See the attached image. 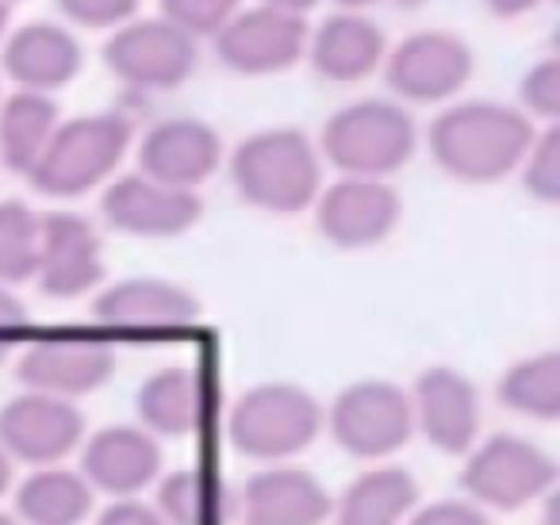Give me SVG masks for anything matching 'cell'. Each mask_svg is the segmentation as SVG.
Wrapping results in <instances>:
<instances>
[{
	"label": "cell",
	"instance_id": "obj_13",
	"mask_svg": "<svg viewBox=\"0 0 560 525\" xmlns=\"http://www.w3.org/2000/svg\"><path fill=\"white\" fill-rule=\"evenodd\" d=\"M16 376L27 392L73 402L116 376V349L96 338H43L24 349Z\"/></svg>",
	"mask_w": 560,
	"mask_h": 525
},
{
	"label": "cell",
	"instance_id": "obj_3",
	"mask_svg": "<svg viewBox=\"0 0 560 525\" xmlns=\"http://www.w3.org/2000/svg\"><path fill=\"white\" fill-rule=\"evenodd\" d=\"M131 119L119 112H93V116L58 124L27 180L35 192L50 196V200H78V196L101 188L119 170V162L131 150Z\"/></svg>",
	"mask_w": 560,
	"mask_h": 525
},
{
	"label": "cell",
	"instance_id": "obj_42",
	"mask_svg": "<svg viewBox=\"0 0 560 525\" xmlns=\"http://www.w3.org/2000/svg\"><path fill=\"white\" fill-rule=\"evenodd\" d=\"M9 349H12V341L4 338V334H0V361H4V357H9Z\"/></svg>",
	"mask_w": 560,
	"mask_h": 525
},
{
	"label": "cell",
	"instance_id": "obj_41",
	"mask_svg": "<svg viewBox=\"0 0 560 525\" xmlns=\"http://www.w3.org/2000/svg\"><path fill=\"white\" fill-rule=\"evenodd\" d=\"M9 20H12V4L0 0V43H4V35H9Z\"/></svg>",
	"mask_w": 560,
	"mask_h": 525
},
{
	"label": "cell",
	"instance_id": "obj_2",
	"mask_svg": "<svg viewBox=\"0 0 560 525\" xmlns=\"http://www.w3.org/2000/svg\"><path fill=\"white\" fill-rule=\"evenodd\" d=\"M231 180L249 208L300 215L323 192L319 147L300 127H265L231 154Z\"/></svg>",
	"mask_w": 560,
	"mask_h": 525
},
{
	"label": "cell",
	"instance_id": "obj_21",
	"mask_svg": "<svg viewBox=\"0 0 560 525\" xmlns=\"http://www.w3.org/2000/svg\"><path fill=\"white\" fill-rule=\"evenodd\" d=\"M335 510L327 487L304 468H261L238 499L242 525H323Z\"/></svg>",
	"mask_w": 560,
	"mask_h": 525
},
{
	"label": "cell",
	"instance_id": "obj_5",
	"mask_svg": "<svg viewBox=\"0 0 560 525\" xmlns=\"http://www.w3.org/2000/svg\"><path fill=\"white\" fill-rule=\"evenodd\" d=\"M323 430V407L296 384H257L231 407V445L249 460H289Z\"/></svg>",
	"mask_w": 560,
	"mask_h": 525
},
{
	"label": "cell",
	"instance_id": "obj_7",
	"mask_svg": "<svg viewBox=\"0 0 560 525\" xmlns=\"http://www.w3.org/2000/svg\"><path fill=\"white\" fill-rule=\"evenodd\" d=\"M330 438L358 460H381L411 441V395L392 380H358L330 402Z\"/></svg>",
	"mask_w": 560,
	"mask_h": 525
},
{
	"label": "cell",
	"instance_id": "obj_26",
	"mask_svg": "<svg viewBox=\"0 0 560 525\" xmlns=\"http://www.w3.org/2000/svg\"><path fill=\"white\" fill-rule=\"evenodd\" d=\"M16 510L27 525H81L93 510V487L81 471L70 468H35L20 483Z\"/></svg>",
	"mask_w": 560,
	"mask_h": 525
},
{
	"label": "cell",
	"instance_id": "obj_8",
	"mask_svg": "<svg viewBox=\"0 0 560 525\" xmlns=\"http://www.w3.org/2000/svg\"><path fill=\"white\" fill-rule=\"evenodd\" d=\"M108 70L139 93H170L180 89L200 66V47L192 35L173 27L170 20H131L116 27L104 47Z\"/></svg>",
	"mask_w": 560,
	"mask_h": 525
},
{
	"label": "cell",
	"instance_id": "obj_9",
	"mask_svg": "<svg viewBox=\"0 0 560 525\" xmlns=\"http://www.w3.org/2000/svg\"><path fill=\"white\" fill-rule=\"evenodd\" d=\"M472 47L453 32H415L384 58V78L407 104L453 101L472 81Z\"/></svg>",
	"mask_w": 560,
	"mask_h": 525
},
{
	"label": "cell",
	"instance_id": "obj_36",
	"mask_svg": "<svg viewBox=\"0 0 560 525\" xmlns=\"http://www.w3.org/2000/svg\"><path fill=\"white\" fill-rule=\"evenodd\" d=\"M27 323V307L9 284H0V334H12L16 326Z\"/></svg>",
	"mask_w": 560,
	"mask_h": 525
},
{
	"label": "cell",
	"instance_id": "obj_17",
	"mask_svg": "<svg viewBox=\"0 0 560 525\" xmlns=\"http://www.w3.org/2000/svg\"><path fill=\"white\" fill-rule=\"evenodd\" d=\"M93 318L112 330L135 334H170L188 330L200 318V300L188 288L158 277H131L108 284L93 300Z\"/></svg>",
	"mask_w": 560,
	"mask_h": 525
},
{
	"label": "cell",
	"instance_id": "obj_14",
	"mask_svg": "<svg viewBox=\"0 0 560 525\" xmlns=\"http://www.w3.org/2000/svg\"><path fill=\"white\" fill-rule=\"evenodd\" d=\"M39 292L50 300H78L101 288L104 280V249L101 234L85 215L73 211H50L39 219Z\"/></svg>",
	"mask_w": 560,
	"mask_h": 525
},
{
	"label": "cell",
	"instance_id": "obj_27",
	"mask_svg": "<svg viewBox=\"0 0 560 525\" xmlns=\"http://www.w3.org/2000/svg\"><path fill=\"white\" fill-rule=\"evenodd\" d=\"M499 399L511 410L552 422L560 418V353L545 349L526 361L511 364L499 380Z\"/></svg>",
	"mask_w": 560,
	"mask_h": 525
},
{
	"label": "cell",
	"instance_id": "obj_38",
	"mask_svg": "<svg viewBox=\"0 0 560 525\" xmlns=\"http://www.w3.org/2000/svg\"><path fill=\"white\" fill-rule=\"evenodd\" d=\"M265 9H277V12H289V16H304L319 4V0H261Z\"/></svg>",
	"mask_w": 560,
	"mask_h": 525
},
{
	"label": "cell",
	"instance_id": "obj_19",
	"mask_svg": "<svg viewBox=\"0 0 560 525\" xmlns=\"http://www.w3.org/2000/svg\"><path fill=\"white\" fill-rule=\"evenodd\" d=\"M0 66L16 81V89L50 96L78 78L85 66V50L70 27L39 20V24H24L12 35H4Z\"/></svg>",
	"mask_w": 560,
	"mask_h": 525
},
{
	"label": "cell",
	"instance_id": "obj_18",
	"mask_svg": "<svg viewBox=\"0 0 560 525\" xmlns=\"http://www.w3.org/2000/svg\"><path fill=\"white\" fill-rule=\"evenodd\" d=\"M415 425L445 456H465L480 433V395L476 384L457 369L434 364L419 376L411 395Z\"/></svg>",
	"mask_w": 560,
	"mask_h": 525
},
{
	"label": "cell",
	"instance_id": "obj_43",
	"mask_svg": "<svg viewBox=\"0 0 560 525\" xmlns=\"http://www.w3.org/2000/svg\"><path fill=\"white\" fill-rule=\"evenodd\" d=\"M0 525H20L16 517H9V514H0Z\"/></svg>",
	"mask_w": 560,
	"mask_h": 525
},
{
	"label": "cell",
	"instance_id": "obj_24",
	"mask_svg": "<svg viewBox=\"0 0 560 525\" xmlns=\"http://www.w3.org/2000/svg\"><path fill=\"white\" fill-rule=\"evenodd\" d=\"M419 502V483L407 468H369L346 487L335 514V525H404Z\"/></svg>",
	"mask_w": 560,
	"mask_h": 525
},
{
	"label": "cell",
	"instance_id": "obj_33",
	"mask_svg": "<svg viewBox=\"0 0 560 525\" xmlns=\"http://www.w3.org/2000/svg\"><path fill=\"white\" fill-rule=\"evenodd\" d=\"M70 24L93 27V32H116V27L131 24L142 0H55Z\"/></svg>",
	"mask_w": 560,
	"mask_h": 525
},
{
	"label": "cell",
	"instance_id": "obj_32",
	"mask_svg": "<svg viewBox=\"0 0 560 525\" xmlns=\"http://www.w3.org/2000/svg\"><path fill=\"white\" fill-rule=\"evenodd\" d=\"M518 101L529 119H557L560 116V62L557 58H541L522 73Z\"/></svg>",
	"mask_w": 560,
	"mask_h": 525
},
{
	"label": "cell",
	"instance_id": "obj_28",
	"mask_svg": "<svg viewBox=\"0 0 560 525\" xmlns=\"http://www.w3.org/2000/svg\"><path fill=\"white\" fill-rule=\"evenodd\" d=\"M154 510L165 525H215L226 510V487L200 468H177L158 483Z\"/></svg>",
	"mask_w": 560,
	"mask_h": 525
},
{
	"label": "cell",
	"instance_id": "obj_16",
	"mask_svg": "<svg viewBox=\"0 0 560 525\" xmlns=\"http://www.w3.org/2000/svg\"><path fill=\"white\" fill-rule=\"evenodd\" d=\"M101 208L104 219L131 238H177L192 231L203 215V200L196 192L158 185L142 173L112 180Z\"/></svg>",
	"mask_w": 560,
	"mask_h": 525
},
{
	"label": "cell",
	"instance_id": "obj_6",
	"mask_svg": "<svg viewBox=\"0 0 560 525\" xmlns=\"http://www.w3.org/2000/svg\"><path fill=\"white\" fill-rule=\"evenodd\" d=\"M557 483V464L541 445L514 433H495L483 445L468 448V464L460 471V487L472 506L488 510H522L537 502Z\"/></svg>",
	"mask_w": 560,
	"mask_h": 525
},
{
	"label": "cell",
	"instance_id": "obj_40",
	"mask_svg": "<svg viewBox=\"0 0 560 525\" xmlns=\"http://www.w3.org/2000/svg\"><path fill=\"white\" fill-rule=\"evenodd\" d=\"M335 4L342 12H365V9H373V4H384V0H335Z\"/></svg>",
	"mask_w": 560,
	"mask_h": 525
},
{
	"label": "cell",
	"instance_id": "obj_35",
	"mask_svg": "<svg viewBox=\"0 0 560 525\" xmlns=\"http://www.w3.org/2000/svg\"><path fill=\"white\" fill-rule=\"evenodd\" d=\"M96 525H165V522H162V514H158L154 506H147V502L116 499L108 510H104Z\"/></svg>",
	"mask_w": 560,
	"mask_h": 525
},
{
	"label": "cell",
	"instance_id": "obj_11",
	"mask_svg": "<svg viewBox=\"0 0 560 525\" xmlns=\"http://www.w3.org/2000/svg\"><path fill=\"white\" fill-rule=\"evenodd\" d=\"M404 215V200L388 180L342 177L323 188L315 200L319 234L338 249H369L381 246Z\"/></svg>",
	"mask_w": 560,
	"mask_h": 525
},
{
	"label": "cell",
	"instance_id": "obj_12",
	"mask_svg": "<svg viewBox=\"0 0 560 525\" xmlns=\"http://www.w3.org/2000/svg\"><path fill=\"white\" fill-rule=\"evenodd\" d=\"M85 438V415L55 395L24 392L0 410V448L12 460L50 468Z\"/></svg>",
	"mask_w": 560,
	"mask_h": 525
},
{
	"label": "cell",
	"instance_id": "obj_15",
	"mask_svg": "<svg viewBox=\"0 0 560 525\" xmlns=\"http://www.w3.org/2000/svg\"><path fill=\"white\" fill-rule=\"evenodd\" d=\"M139 165H142V177L158 180V185L196 192L223 165V139L203 119H188V116L162 119V124H154L142 135Z\"/></svg>",
	"mask_w": 560,
	"mask_h": 525
},
{
	"label": "cell",
	"instance_id": "obj_1",
	"mask_svg": "<svg viewBox=\"0 0 560 525\" xmlns=\"http://www.w3.org/2000/svg\"><path fill=\"white\" fill-rule=\"evenodd\" d=\"M534 139V119L495 101L450 104L427 131L434 165L465 185H495L518 173Z\"/></svg>",
	"mask_w": 560,
	"mask_h": 525
},
{
	"label": "cell",
	"instance_id": "obj_25",
	"mask_svg": "<svg viewBox=\"0 0 560 525\" xmlns=\"http://www.w3.org/2000/svg\"><path fill=\"white\" fill-rule=\"evenodd\" d=\"M62 116L58 104L43 93H16L0 101V165L12 173H32V165L43 158L50 135L58 131Z\"/></svg>",
	"mask_w": 560,
	"mask_h": 525
},
{
	"label": "cell",
	"instance_id": "obj_44",
	"mask_svg": "<svg viewBox=\"0 0 560 525\" xmlns=\"http://www.w3.org/2000/svg\"><path fill=\"white\" fill-rule=\"evenodd\" d=\"M4 4H16V0H4Z\"/></svg>",
	"mask_w": 560,
	"mask_h": 525
},
{
	"label": "cell",
	"instance_id": "obj_39",
	"mask_svg": "<svg viewBox=\"0 0 560 525\" xmlns=\"http://www.w3.org/2000/svg\"><path fill=\"white\" fill-rule=\"evenodd\" d=\"M12 476H16V468H12V456L4 453V448H0V494H4L12 487Z\"/></svg>",
	"mask_w": 560,
	"mask_h": 525
},
{
	"label": "cell",
	"instance_id": "obj_20",
	"mask_svg": "<svg viewBox=\"0 0 560 525\" xmlns=\"http://www.w3.org/2000/svg\"><path fill=\"white\" fill-rule=\"evenodd\" d=\"M81 476L93 491L135 499L162 476V445L139 425H108L93 433L81 453Z\"/></svg>",
	"mask_w": 560,
	"mask_h": 525
},
{
	"label": "cell",
	"instance_id": "obj_37",
	"mask_svg": "<svg viewBox=\"0 0 560 525\" xmlns=\"http://www.w3.org/2000/svg\"><path fill=\"white\" fill-rule=\"evenodd\" d=\"M480 4L499 20H518V16H526V12H534L541 0H480Z\"/></svg>",
	"mask_w": 560,
	"mask_h": 525
},
{
	"label": "cell",
	"instance_id": "obj_34",
	"mask_svg": "<svg viewBox=\"0 0 560 525\" xmlns=\"http://www.w3.org/2000/svg\"><path fill=\"white\" fill-rule=\"evenodd\" d=\"M407 525H491V517L480 506L460 499H445V502H430Z\"/></svg>",
	"mask_w": 560,
	"mask_h": 525
},
{
	"label": "cell",
	"instance_id": "obj_10",
	"mask_svg": "<svg viewBox=\"0 0 560 525\" xmlns=\"http://www.w3.org/2000/svg\"><path fill=\"white\" fill-rule=\"evenodd\" d=\"M307 27L304 16H289L277 9H238V16L215 35V58L231 73L242 78H272L284 73L307 55Z\"/></svg>",
	"mask_w": 560,
	"mask_h": 525
},
{
	"label": "cell",
	"instance_id": "obj_23",
	"mask_svg": "<svg viewBox=\"0 0 560 525\" xmlns=\"http://www.w3.org/2000/svg\"><path fill=\"white\" fill-rule=\"evenodd\" d=\"M208 415V380L203 372L173 364L139 387V418L150 438H185L200 430Z\"/></svg>",
	"mask_w": 560,
	"mask_h": 525
},
{
	"label": "cell",
	"instance_id": "obj_29",
	"mask_svg": "<svg viewBox=\"0 0 560 525\" xmlns=\"http://www.w3.org/2000/svg\"><path fill=\"white\" fill-rule=\"evenodd\" d=\"M39 219L24 200L0 203V284H24L39 269Z\"/></svg>",
	"mask_w": 560,
	"mask_h": 525
},
{
	"label": "cell",
	"instance_id": "obj_4",
	"mask_svg": "<svg viewBox=\"0 0 560 525\" xmlns=\"http://www.w3.org/2000/svg\"><path fill=\"white\" fill-rule=\"evenodd\" d=\"M419 127L396 101H358L338 108L323 127L319 158L346 177L384 180L415 158Z\"/></svg>",
	"mask_w": 560,
	"mask_h": 525
},
{
	"label": "cell",
	"instance_id": "obj_22",
	"mask_svg": "<svg viewBox=\"0 0 560 525\" xmlns=\"http://www.w3.org/2000/svg\"><path fill=\"white\" fill-rule=\"evenodd\" d=\"M307 62L323 81L353 85V81L373 78L388 58L384 32L361 12H335L307 35Z\"/></svg>",
	"mask_w": 560,
	"mask_h": 525
},
{
	"label": "cell",
	"instance_id": "obj_30",
	"mask_svg": "<svg viewBox=\"0 0 560 525\" xmlns=\"http://www.w3.org/2000/svg\"><path fill=\"white\" fill-rule=\"evenodd\" d=\"M518 173H522V188H526L534 200H541V203L560 200V127L537 131L534 147L526 150Z\"/></svg>",
	"mask_w": 560,
	"mask_h": 525
},
{
	"label": "cell",
	"instance_id": "obj_31",
	"mask_svg": "<svg viewBox=\"0 0 560 525\" xmlns=\"http://www.w3.org/2000/svg\"><path fill=\"white\" fill-rule=\"evenodd\" d=\"M242 0H162V20L180 27L185 35L200 39H215L234 16H238Z\"/></svg>",
	"mask_w": 560,
	"mask_h": 525
}]
</instances>
